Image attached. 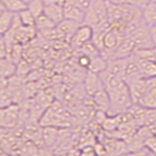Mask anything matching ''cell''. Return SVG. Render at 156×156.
Wrapping results in <instances>:
<instances>
[{"mask_svg": "<svg viewBox=\"0 0 156 156\" xmlns=\"http://www.w3.org/2000/svg\"><path fill=\"white\" fill-rule=\"evenodd\" d=\"M109 95V109L108 113L111 115H118L128 110L134 105L130 94L129 86L126 82H122L111 89L107 90Z\"/></svg>", "mask_w": 156, "mask_h": 156, "instance_id": "6da1fadb", "label": "cell"}, {"mask_svg": "<svg viewBox=\"0 0 156 156\" xmlns=\"http://www.w3.org/2000/svg\"><path fill=\"white\" fill-rule=\"evenodd\" d=\"M84 23L90 24L93 28L109 23L107 21L105 0H90L89 6L86 10Z\"/></svg>", "mask_w": 156, "mask_h": 156, "instance_id": "7a4b0ae2", "label": "cell"}, {"mask_svg": "<svg viewBox=\"0 0 156 156\" xmlns=\"http://www.w3.org/2000/svg\"><path fill=\"white\" fill-rule=\"evenodd\" d=\"M122 40H123V33L120 32L117 28L110 27L105 31L104 36H102L104 49L101 51H107L109 53L113 52L120 45Z\"/></svg>", "mask_w": 156, "mask_h": 156, "instance_id": "3957f363", "label": "cell"}, {"mask_svg": "<svg viewBox=\"0 0 156 156\" xmlns=\"http://www.w3.org/2000/svg\"><path fill=\"white\" fill-rule=\"evenodd\" d=\"M93 36H94V28L90 24L83 23V24H80L77 27L74 34L72 35V40L76 45L83 46L84 44L91 42Z\"/></svg>", "mask_w": 156, "mask_h": 156, "instance_id": "277c9868", "label": "cell"}, {"mask_svg": "<svg viewBox=\"0 0 156 156\" xmlns=\"http://www.w3.org/2000/svg\"><path fill=\"white\" fill-rule=\"evenodd\" d=\"M139 66L143 78H156V62L151 58H140L132 55Z\"/></svg>", "mask_w": 156, "mask_h": 156, "instance_id": "5b68a950", "label": "cell"}, {"mask_svg": "<svg viewBox=\"0 0 156 156\" xmlns=\"http://www.w3.org/2000/svg\"><path fill=\"white\" fill-rule=\"evenodd\" d=\"M44 14L50 18L57 24L60 23L62 20H65V10L63 5L58 3H45Z\"/></svg>", "mask_w": 156, "mask_h": 156, "instance_id": "8992f818", "label": "cell"}, {"mask_svg": "<svg viewBox=\"0 0 156 156\" xmlns=\"http://www.w3.org/2000/svg\"><path fill=\"white\" fill-rule=\"evenodd\" d=\"M63 10H65V19H69L71 21H74L78 23H84L86 15L85 10L69 4L63 5Z\"/></svg>", "mask_w": 156, "mask_h": 156, "instance_id": "52a82bcc", "label": "cell"}, {"mask_svg": "<svg viewBox=\"0 0 156 156\" xmlns=\"http://www.w3.org/2000/svg\"><path fill=\"white\" fill-rule=\"evenodd\" d=\"M104 88L105 86L100 74L91 71L88 72V75L86 77V89L88 94L93 96L96 92L104 89Z\"/></svg>", "mask_w": 156, "mask_h": 156, "instance_id": "ba28073f", "label": "cell"}, {"mask_svg": "<svg viewBox=\"0 0 156 156\" xmlns=\"http://www.w3.org/2000/svg\"><path fill=\"white\" fill-rule=\"evenodd\" d=\"M141 18L146 27L156 26V3L149 1L141 9Z\"/></svg>", "mask_w": 156, "mask_h": 156, "instance_id": "9c48e42d", "label": "cell"}, {"mask_svg": "<svg viewBox=\"0 0 156 156\" xmlns=\"http://www.w3.org/2000/svg\"><path fill=\"white\" fill-rule=\"evenodd\" d=\"M138 105L146 109H156V82L141 98Z\"/></svg>", "mask_w": 156, "mask_h": 156, "instance_id": "30bf717a", "label": "cell"}, {"mask_svg": "<svg viewBox=\"0 0 156 156\" xmlns=\"http://www.w3.org/2000/svg\"><path fill=\"white\" fill-rule=\"evenodd\" d=\"M36 27H23L22 26L15 34V42L20 44H24L35 36Z\"/></svg>", "mask_w": 156, "mask_h": 156, "instance_id": "8fae6325", "label": "cell"}, {"mask_svg": "<svg viewBox=\"0 0 156 156\" xmlns=\"http://www.w3.org/2000/svg\"><path fill=\"white\" fill-rule=\"evenodd\" d=\"M17 73V63H15L9 57L0 60V75L10 78Z\"/></svg>", "mask_w": 156, "mask_h": 156, "instance_id": "7c38bea8", "label": "cell"}, {"mask_svg": "<svg viewBox=\"0 0 156 156\" xmlns=\"http://www.w3.org/2000/svg\"><path fill=\"white\" fill-rule=\"evenodd\" d=\"M94 101L96 105L99 107L101 110H104V111H108L109 109V95L107 91L105 89H101L100 91L96 92L94 95Z\"/></svg>", "mask_w": 156, "mask_h": 156, "instance_id": "4fadbf2b", "label": "cell"}, {"mask_svg": "<svg viewBox=\"0 0 156 156\" xmlns=\"http://www.w3.org/2000/svg\"><path fill=\"white\" fill-rule=\"evenodd\" d=\"M14 16L15 13L8 11V10H4V11L0 12V35L3 36L10 29L14 20Z\"/></svg>", "mask_w": 156, "mask_h": 156, "instance_id": "5bb4252c", "label": "cell"}, {"mask_svg": "<svg viewBox=\"0 0 156 156\" xmlns=\"http://www.w3.org/2000/svg\"><path fill=\"white\" fill-rule=\"evenodd\" d=\"M106 66H107L106 60L104 56H101V54H99V55L91 58V63H90L89 68H88V70L100 74L101 72H102L105 69Z\"/></svg>", "mask_w": 156, "mask_h": 156, "instance_id": "9a60e30c", "label": "cell"}, {"mask_svg": "<svg viewBox=\"0 0 156 156\" xmlns=\"http://www.w3.org/2000/svg\"><path fill=\"white\" fill-rule=\"evenodd\" d=\"M80 26V23H78L74 21H71L69 19H65L62 21L58 23V31H61L65 35H73L77 29V27Z\"/></svg>", "mask_w": 156, "mask_h": 156, "instance_id": "2e32d148", "label": "cell"}, {"mask_svg": "<svg viewBox=\"0 0 156 156\" xmlns=\"http://www.w3.org/2000/svg\"><path fill=\"white\" fill-rule=\"evenodd\" d=\"M57 27V23L52 21V20L47 17L45 14H41L40 16H38L36 18V24L35 27L41 31H46L49 29H53Z\"/></svg>", "mask_w": 156, "mask_h": 156, "instance_id": "e0dca14e", "label": "cell"}, {"mask_svg": "<svg viewBox=\"0 0 156 156\" xmlns=\"http://www.w3.org/2000/svg\"><path fill=\"white\" fill-rule=\"evenodd\" d=\"M5 9L13 13H19L27 8V4L23 0H2Z\"/></svg>", "mask_w": 156, "mask_h": 156, "instance_id": "ac0fdd59", "label": "cell"}, {"mask_svg": "<svg viewBox=\"0 0 156 156\" xmlns=\"http://www.w3.org/2000/svg\"><path fill=\"white\" fill-rule=\"evenodd\" d=\"M42 138L47 145H53L58 139V130L52 126H47L43 129Z\"/></svg>", "mask_w": 156, "mask_h": 156, "instance_id": "d6986e66", "label": "cell"}, {"mask_svg": "<svg viewBox=\"0 0 156 156\" xmlns=\"http://www.w3.org/2000/svg\"><path fill=\"white\" fill-rule=\"evenodd\" d=\"M19 17L21 19V22L23 27H35L36 24V17L29 11V10L23 9L21 12H19Z\"/></svg>", "mask_w": 156, "mask_h": 156, "instance_id": "ffe728a7", "label": "cell"}, {"mask_svg": "<svg viewBox=\"0 0 156 156\" xmlns=\"http://www.w3.org/2000/svg\"><path fill=\"white\" fill-rule=\"evenodd\" d=\"M105 146L106 148V152L112 153V154L123 153V150H125L127 148V145L123 143V141L114 140H111V141H108Z\"/></svg>", "mask_w": 156, "mask_h": 156, "instance_id": "44dd1931", "label": "cell"}, {"mask_svg": "<svg viewBox=\"0 0 156 156\" xmlns=\"http://www.w3.org/2000/svg\"><path fill=\"white\" fill-rule=\"evenodd\" d=\"M44 7H45V1L44 0H30L27 3V9L36 18L43 14Z\"/></svg>", "mask_w": 156, "mask_h": 156, "instance_id": "7402d4cb", "label": "cell"}, {"mask_svg": "<svg viewBox=\"0 0 156 156\" xmlns=\"http://www.w3.org/2000/svg\"><path fill=\"white\" fill-rule=\"evenodd\" d=\"M13 91L10 90L9 88H6L2 91H0V108L8 107L13 105Z\"/></svg>", "mask_w": 156, "mask_h": 156, "instance_id": "603a6c76", "label": "cell"}, {"mask_svg": "<svg viewBox=\"0 0 156 156\" xmlns=\"http://www.w3.org/2000/svg\"><path fill=\"white\" fill-rule=\"evenodd\" d=\"M22 55H23V47L22 44L20 43H15L11 51H10L8 57L11 58V60L15 62V63H19L22 60Z\"/></svg>", "mask_w": 156, "mask_h": 156, "instance_id": "cb8c5ba5", "label": "cell"}, {"mask_svg": "<svg viewBox=\"0 0 156 156\" xmlns=\"http://www.w3.org/2000/svg\"><path fill=\"white\" fill-rule=\"evenodd\" d=\"M144 146L147 148L152 154H156V136L153 134L147 136L144 143Z\"/></svg>", "mask_w": 156, "mask_h": 156, "instance_id": "d4e9b609", "label": "cell"}, {"mask_svg": "<svg viewBox=\"0 0 156 156\" xmlns=\"http://www.w3.org/2000/svg\"><path fill=\"white\" fill-rule=\"evenodd\" d=\"M78 62L81 67L83 68H89L90 66V63H91V57L86 55V54H83L82 56L79 57L78 58Z\"/></svg>", "mask_w": 156, "mask_h": 156, "instance_id": "484cf974", "label": "cell"}, {"mask_svg": "<svg viewBox=\"0 0 156 156\" xmlns=\"http://www.w3.org/2000/svg\"><path fill=\"white\" fill-rule=\"evenodd\" d=\"M8 48L3 37H0V60L8 57Z\"/></svg>", "mask_w": 156, "mask_h": 156, "instance_id": "4316f807", "label": "cell"}, {"mask_svg": "<svg viewBox=\"0 0 156 156\" xmlns=\"http://www.w3.org/2000/svg\"><path fill=\"white\" fill-rule=\"evenodd\" d=\"M149 1H150V0H126V2L134 5V6L139 7L140 9H143Z\"/></svg>", "mask_w": 156, "mask_h": 156, "instance_id": "83f0119b", "label": "cell"}, {"mask_svg": "<svg viewBox=\"0 0 156 156\" xmlns=\"http://www.w3.org/2000/svg\"><path fill=\"white\" fill-rule=\"evenodd\" d=\"M148 32H149V37L151 43H152V46L156 47V26L149 27Z\"/></svg>", "mask_w": 156, "mask_h": 156, "instance_id": "f1b7e54d", "label": "cell"}, {"mask_svg": "<svg viewBox=\"0 0 156 156\" xmlns=\"http://www.w3.org/2000/svg\"><path fill=\"white\" fill-rule=\"evenodd\" d=\"M81 154H84V155H93V154H97L96 153V150H95V146L93 147L91 145H86L84 147L82 148V151H81Z\"/></svg>", "mask_w": 156, "mask_h": 156, "instance_id": "f546056e", "label": "cell"}, {"mask_svg": "<svg viewBox=\"0 0 156 156\" xmlns=\"http://www.w3.org/2000/svg\"><path fill=\"white\" fill-rule=\"evenodd\" d=\"M8 85H9V78L0 75V91L8 88Z\"/></svg>", "mask_w": 156, "mask_h": 156, "instance_id": "4dcf8cb0", "label": "cell"}, {"mask_svg": "<svg viewBox=\"0 0 156 156\" xmlns=\"http://www.w3.org/2000/svg\"><path fill=\"white\" fill-rule=\"evenodd\" d=\"M45 3H58V4H62L63 5L66 2V0H44Z\"/></svg>", "mask_w": 156, "mask_h": 156, "instance_id": "1f68e13d", "label": "cell"}, {"mask_svg": "<svg viewBox=\"0 0 156 156\" xmlns=\"http://www.w3.org/2000/svg\"><path fill=\"white\" fill-rule=\"evenodd\" d=\"M106 2L112 3V4H123L126 3V0H105Z\"/></svg>", "mask_w": 156, "mask_h": 156, "instance_id": "d6a6232c", "label": "cell"}, {"mask_svg": "<svg viewBox=\"0 0 156 156\" xmlns=\"http://www.w3.org/2000/svg\"><path fill=\"white\" fill-rule=\"evenodd\" d=\"M4 10H6V9H5V6H4V4L2 2V0H0V12L4 11Z\"/></svg>", "mask_w": 156, "mask_h": 156, "instance_id": "836d02e7", "label": "cell"}, {"mask_svg": "<svg viewBox=\"0 0 156 156\" xmlns=\"http://www.w3.org/2000/svg\"><path fill=\"white\" fill-rule=\"evenodd\" d=\"M150 1H153V2H155V3H156V0H150Z\"/></svg>", "mask_w": 156, "mask_h": 156, "instance_id": "e575fe53", "label": "cell"}, {"mask_svg": "<svg viewBox=\"0 0 156 156\" xmlns=\"http://www.w3.org/2000/svg\"><path fill=\"white\" fill-rule=\"evenodd\" d=\"M154 135H155V136H156V132H155V134H154Z\"/></svg>", "mask_w": 156, "mask_h": 156, "instance_id": "d590c367", "label": "cell"}, {"mask_svg": "<svg viewBox=\"0 0 156 156\" xmlns=\"http://www.w3.org/2000/svg\"><path fill=\"white\" fill-rule=\"evenodd\" d=\"M0 37H2V35H0Z\"/></svg>", "mask_w": 156, "mask_h": 156, "instance_id": "8d00e7d4", "label": "cell"}]
</instances>
